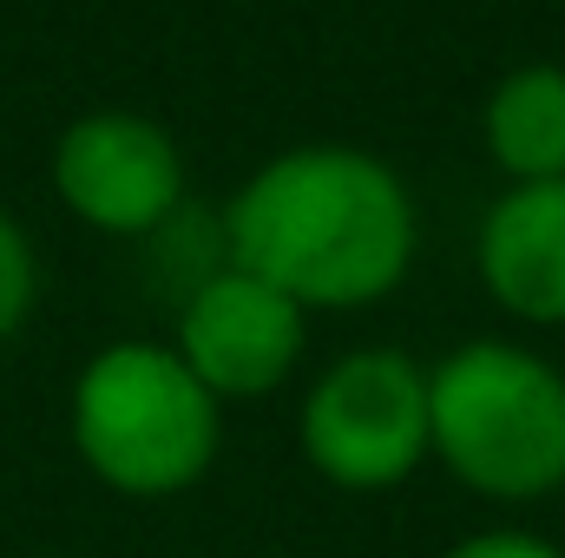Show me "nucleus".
<instances>
[{
	"instance_id": "10",
	"label": "nucleus",
	"mask_w": 565,
	"mask_h": 558,
	"mask_svg": "<svg viewBox=\"0 0 565 558\" xmlns=\"http://www.w3.org/2000/svg\"><path fill=\"white\" fill-rule=\"evenodd\" d=\"M440 558H565V546H553L546 533H520V526H480L454 539Z\"/></svg>"
},
{
	"instance_id": "7",
	"label": "nucleus",
	"mask_w": 565,
	"mask_h": 558,
	"mask_svg": "<svg viewBox=\"0 0 565 558\" xmlns=\"http://www.w3.org/2000/svg\"><path fill=\"white\" fill-rule=\"evenodd\" d=\"M473 257H480L487 296L507 315L533 329H565V178L513 184L487 211Z\"/></svg>"
},
{
	"instance_id": "5",
	"label": "nucleus",
	"mask_w": 565,
	"mask_h": 558,
	"mask_svg": "<svg viewBox=\"0 0 565 558\" xmlns=\"http://www.w3.org/2000/svg\"><path fill=\"white\" fill-rule=\"evenodd\" d=\"M302 342H309V309L264 277L224 264L184 296L171 348L217 401H257L296 375Z\"/></svg>"
},
{
	"instance_id": "8",
	"label": "nucleus",
	"mask_w": 565,
	"mask_h": 558,
	"mask_svg": "<svg viewBox=\"0 0 565 558\" xmlns=\"http://www.w3.org/2000/svg\"><path fill=\"white\" fill-rule=\"evenodd\" d=\"M487 151L513 184L565 178V66H520L493 86Z\"/></svg>"
},
{
	"instance_id": "9",
	"label": "nucleus",
	"mask_w": 565,
	"mask_h": 558,
	"mask_svg": "<svg viewBox=\"0 0 565 558\" xmlns=\"http://www.w3.org/2000/svg\"><path fill=\"white\" fill-rule=\"evenodd\" d=\"M26 309H33V250H26L20 224L0 211V342L26 322Z\"/></svg>"
},
{
	"instance_id": "3",
	"label": "nucleus",
	"mask_w": 565,
	"mask_h": 558,
	"mask_svg": "<svg viewBox=\"0 0 565 558\" xmlns=\"http://www.w3.org/2000/svg\"><path fill=\"white\" fill-rule=\"evenodd\" d=\"M73 447L126 500L191 493L224 447V401L158 342H113L79 368Z\"/></svg>"
},
{
	"instance_id": "6",
	"label": "nucleus",
	"mask_w": 565,
	"mask_h": 558,
	"mask_svg": "<svg viewBox=\"0 0 565 558\" xmlns=\"http://www.w3.org/2000/svg\"><path fill=\"white\" fill-rule=\"evenodd\" d=\"M53 184L73 217L113 237L164 230L171 211L184 204V158L139 112H93L79 119L53 151Z\"/></svg>"
},
{
	"instance_id": "4",
	"label": "nucleus",
	"mask_w": 565,
	"mask_h": 558,
	"mask_svg": "<svg viewBox=\"0 0 565 558\" xmlns=\"http://www.w3.org/2000/svg\"><path fill=\"white\" fill-rule=\"evenodd\" d=\"M296 447L335 493H395L427 460V368L402 348L335 355L296 415Z\"/></svg>"
},
{
	"instance_id": "2",
	"label": "nucleus",
	"mask_w": 565,
	"mask_h": 558,
	"mask_svg": "<svg viewBox=\"0 0 565 558\" xmlns=\"http://www.w3.org/2000/svg\"><path fill=\"white\" fill-rule=\"evenodd\" d=\"M427 453L493 506L565 493V375L520 342H467L427 368Z\"/></svg>"
},
{
	"instance_id": "1",
	"label": "nucleus",
	"mask_w": 565,
	"mask_h": 558,
	"mask_svg": "<svg viewBox=\"0 0 565 558\" xmlns=\"http://www.w3.org/2000/svg\"><path fill=\"white\" fill-rule=\"evenodd\" d=\"M408 184L349 144L270 158L224 211V264L250 270L302 309H369L415 270Z\"/></svg>"
}]
</instances>
